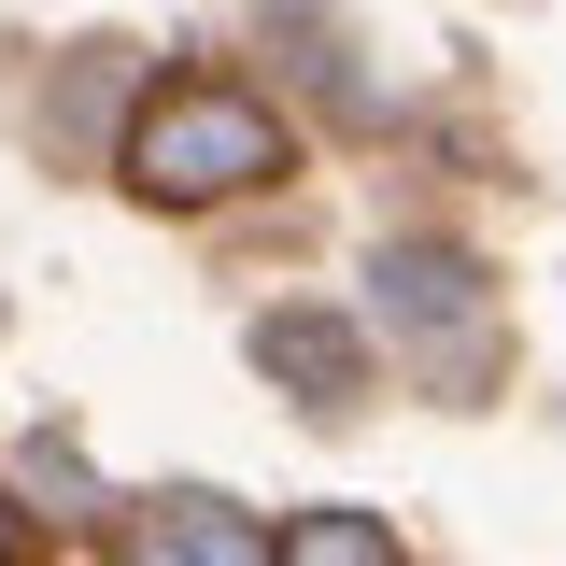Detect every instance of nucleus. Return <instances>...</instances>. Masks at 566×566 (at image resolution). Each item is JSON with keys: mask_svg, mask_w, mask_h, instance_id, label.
Returning a JSON list of instances; mask_svg holds the SVG:
<instances>
[{"mask_svg": "<svg viewBox=\"0 0 566 566\" xmlns=\"http://www.w3.org/2000/svg\"><path fill=\"white\" fill-rule=\"evenodd\" d=\"M382 326H397V354H411L439 397H482L495 382V283L468 241H382Z\"/></svg>", "mask_w": 566, "mask_h": 566, "instance_id": "nucleus-2", "label": "nucleus"}, {"mask_svg": "<svg viewBox=\"0 0 566 566\" xmlns=\"http://www.w3.org/2000/svg\"><path fill=\"white\" fill-rule=\"evenodd\" d=\"M114 566H283V553H270L255 510H227V495H170V510H128Z\"/></svg>", "mask_w": 566, "mask_h": 566, "instance_id": "nucleus-3", "label": "nucleus"}, {"mask_svg": "<svg viewBox=\"0 0 566 566\" xmlns=\"http://www.w3.org/2000/svg\"><path fill=\"white\" fill-rule=\"evenodd\" d=\"M0 566H14V510H0Z\"/></svg>", "mask_w": 566, "mask_h": 566, "instance_id": "nucleus-7", "label": "nucleus"}, {"mask_svg": "<svg viewBox=\"0 0 566 566\" xmlns=\"http://www.w3.org/2000/svg\"><path fill=\"white\" fill-rule=\"evenodd\" d=\"M114 170L142 199H170V212H212V199H241V185L283 170V128H270V99H241V85H156L128 114Z\"/></svg>", "mask_w": 566, "mask_h": 566, "instance_id": "nucleus-1", "label": "nucleus"}, {"mask_svg": "<svg viewBox=\"0 0 566 566\" xmlns=\"http://www.w3.org/2000/svg\"><path fill=\"white\" fill-rule=\"evenodd\" d=\"M255 368L297 382V411H354L368 397V340H354L340 312H255Z\"/></svg>", "mask_w": 566, "mask_h": 566, "instance_id": "nucleus-4", "label": "nucleus"}, {"mask_svg": "<svg viewBox=\"0 0 566 566\" xmlns=\"http://www.w3.org/2000/svg\"><path fill=\"white\" fill-rule=\"evenodd\" d=\"M114 99H128V57L99 43V57H71V99H57V142H85L99 156V128H114ZM114 156H128V128H114Z\"/></svg>", "mask_w": 566, "mask_h": 566, "instance_id": "nucleus-6", "label": "nucleus"}, {"mask_svg": "<svg viewBox=\"0 0 566 566\" xmlns=\"http://www.w3.org/2000/svg\"><path fill=\"white\" fill-rule=\"evenodd\" d=\"M283 566H397V538H382L368 510H297V524H283Z\"/></svg>", "mask_w": 566, "mask_h": 566, "instance_id": "nucleus-5", "label": "nucleus"}]
</instances>
